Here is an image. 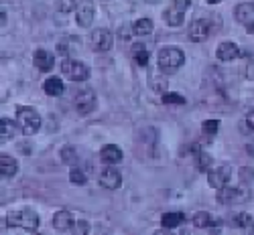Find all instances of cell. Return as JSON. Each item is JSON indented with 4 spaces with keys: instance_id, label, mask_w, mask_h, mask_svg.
Returning a JSON list of instances; mask_svg holds the SVG:
<instances>
[{
    "instance_id": "obj_1",
    "label": "cell",
    "mask_w": 254,
    "mask_h": 235,
    "mask_svg": "<svg viewBox=\"0 0 254 235\" xmlns=\"http://www.w3.org/2000/svg\"><path fill=\"white\" fill-rule=\"evenodd\" d=\"M185 61V55L181 49H175V47H167V49H161L159 51V69L167 75L175 73Z\"/></svg>"
},
{
    "instance_id": "obj_2",
    "label": "cell",
    "mask_w": 254,
    "mask_h": 235,
    "mask_svg": "<svg viewBox=\"0 0 254 235\" xmlns=\"http://www.w3.org/2000/svg\"><path fill=\"white\" fill-rule=\"evenodd\" d=\"M16 122L20 126V132L25 136H33L41 130V116L33 108H18L16 110Z\"/></svg>"
},
{
    "instance_id": "obj_3",
    "label": "cell",
    "mask_w": 254,
    "mask_h": 235,
    "mask_svg": "<svg viewBox=\"0 0 254 235\" xmlns=\"http://www.w3.org/2000/svg\"><path fill=\"white\" fill-rule=\"evenodd\" d=\"M6 223L12 225V227H23V229H29V231H35L39 229V215L33 211V209H23V211H12L6 215Z\"/></svg>"
},
{
    "instance_id": "obj_4",
    "label": "cell",
    "mask_w": 254,
    "mask_h": 235,
    "mask_svg": "<svg viewBox=\"0 0 254 235\" xmlns=\"http://www.w3.org/2000/svg\"><path fill=\"white\" fill-rule=\"evenodd\" d=\"M252 199V193L248 188L242 187H222L218 188V201L222 205H240V203H248Z\"/></svg>"
},
{
    "instance_id": "obj_5",
    "label": "cell",
    "mask_w": 254,
    "mask_h": 235,
    "mask_svg": "<svg viewBox=\"0 0 254 235\" xmlns=\"http://www.w3.org/2000/svg\"><path fill=\"white\" fill-rule=\"evenodd\" d=\"M61 71L71 81H86L90 77V67L83 65L81 61H75V59H65L61 63Z\"/></svg>"
},
{
    "instance_id": "obj_6",
    "label": "cell",
    "mask_w": 254,
    "mask_h": 235,
    "mask_svg": "<svg viewBox=\"0 0 254 235\" xmlns=\"http://www.w3.org/2000/svg\"><path fill=\"white\" fill-rule=\"evenodd\" d=\"M189 4H191V0H173L171 6H169L163 14L165 23L171 25V27H179L183 23V16H185V10L189 8Z\"/></svg>"
},
{
    "instance_id": "obj_7",
    "label": "cell",
    "mask_w": 254,
    "mask_h": 235,
    "mask_svg": "<svg viewBox=\"0 0 254 235\" xmlns=\"http://www.w3.org/2000/svg\"><path fill=\"white\" fill-rule=\"evenodd\" d=\"M232 179V168L230 166H216V168H209L207 170V183L209 187H214L216 190L226 187Z\"/></svg>"
},
{
    "instance_id": "obj_8",
    "label": "cell",
    "mask_w": 254,
    "mask_h": 235,
    "mask_svg": "<svg viewBox=\"0 0 254 235\" xmlns=\"http://www.w3.org/2000/svg\"><path fill=\"white\" fill-rule=\"evenodd\" d=\"M90 45L94 51H108L112 47V33L108 29H96L90 37Z\"/></svg>"
},
{
    "instance_id": "obj_9",
    "label": "cell",
    "mask_w": 254,
    "mask_h": 235,
    "mask_svg": "<svg viewBox=\"0 0 254 235\" xmlns=\"http://www.w3.org/2000/svg\"><path fill=\"white\" fill-rule=\"evenodd\" d=\"M96 95L94 92H77L75 99H73V105H75V110L79 114H90L96 110Z\"/></svg>"
},
{
    "instance_id": "obj_10",
    "label": "cell",
    "mask_w": 254,
    "mask_h": 235,
    "mask_svg": "<svg viewBox=\"0 0 254 235\" xmlns=\"http://www.w3.org/2000/svg\"><path fill=\"white\" fill-rule=\"evenodd\" d=\"M94 2L92 0H81L79 6H77V12H75V18H77V25L79 27H90L94 23Z\"/></svg>"
},
{
    "instance_id": "obj_11",
    "label": "cell",
    "mask_w": 254,
    "mask_h": 235,
    "mask_svg": "<svg viewBox=\"0 0 254 235\" xmlns=\"http://www.w3.org/2000/svg\"><path fill=\"white\" fill-rule=\"evenodd\" d=\"M209 33H211V27L205 18H197L189 25V39L195 41V43H203L209 37Z\"/></svg>"
},
{
    "instance_id": "obj_12",
    "label": "cell",
    "mask_w": 254,
    "mask_h": 235,
    "mask_svg": "<svg viewBox=\"0 0 254 235\" xmlns=\"http://www.w3.org/2000/svg\"><path fill=\"white\" fill-rule=\"evenodd\" d=\"M100 185L104 188H108V190H116L120 185H122V175L118 173L116 168H112V164L108 168H104L102 170V175H100Z\"/></svg>"
},
{
    "instance_id": "obj_13",
    "label": "cell",
    "mask_w": 254,
    "mask_h": 235,
    "mask_svg": "<svg viewBox=\"0 0 254 235\" xmlns=\"http://www.w3.org/2000/svg\"><path fill=\"white\" fill-rule=\"evenodd\" d=\"M218 59L220 61H226V63H230V61H236L238 57H240V47L236 45V43H232V41H226V43H222V45L218 47Z\"/></svg>"
},
{
    "instance_id": "obj_14",
    "label": "cell",
    "mask_w": 254,
    "mask_h": 235,
    "mask_svg": "<svg viewBox=\"0 0 254 235\" xmlns=\"http://www.w3.org/2000/svg\"><path fill=\"white\" fill-rule=\"evenodd\" d=\"M53 227L59 231H69L75 227V219L69 211H57L53 215Z\"/></svg>"
},
{
    "instance_id": "obj_15",
    "label": "cell",
    "mask_w": 254,
    "mask_h": 235,
    "mask_svg": "<svg viewBox=\"0 0 254 235\" xmlns=\"http://www.w3.org/2000/svg\"><path fill=\"white\" fill-rule=\"evenodd\" d=\"M234 16H236L238 23H242L244 27L250 25V23H254V4H252V2H242V4H238V6L234 8Z\"/></svg>"
},
{
    "instance_id": "obj_16",
    "label": "cell",
    "mask_w": 254,
    "mask_h": 235,
    "mask_svg": "<svg viewBox=\"0 0 254 235\" xmlns=\"http://www.w3.org/2000/svg\"><path fill=\"white\" fill-rule=\"evenodd\" d=\"M100 156H102V160L106 162V164H118V162H122V150L116 146V144H106L102 150H100Z\"/></svg>"
},
{
    "instance_id": "obj_17",
    "label": "cell",
    "mask_w": 254,
    "mask_h": 235,
    "mask_svg": "<svg viewBox=\"0 0 254 235\" xmlns=\"http://www.w3.org/2000/svg\"><path fill=\"white\" fill-rule=\"evenodd\" d=\"M33 61H35V65H37L39 71H51L53 69V55L49 51H45V49L35 51Z\"/></svg>"
},
{
    "instance_id": "obj_18",
    "label": "cell",
    "mask_w": 254,
    "mask_h": 235,
    "mask_svg": "<svg viewBox=\"0 0 254 235\" xmlns=\"http://www.w3.org/2000/svg\"><path fill=\"white\" fill-rule=\"evenodd\" d=\"M16 170H18V162L12 156H8V154L0 156V175L4 179H12L16 175Z\"/></svg>"
},
{
    "instance_id": "obj_19",
    "label": "cell",
    "mask_w": 254,
    "mask_h": 235,
    "mask_svg": "<svg viewBox=\"0 0 254 235\" xmlns=\"http://www.w3.org/2000/svg\"><path fill=\"white\" fill-rule=\"evenodd\" d=\"M16 132H18V122H12L10 118L0 120V140H2V142L14 138Z\"/></svg>"
},
{
    "instance_id": "obj_20",
    "label": "cell",
    "mask_w": 254,
    "mask_h": 235,
    "mask_svg": "<svg viewBox=\"0 0 254 235\" xmlns=\"http://www.w3.org/2000/svg\"><path fill=\"white\" fill-rule=\"evenodd\" d=\"M161 223L165 229H173V227H179L181 223H185V215L181 211H171V213H165L161 217Z\"/></svg>"
},
{
    "instance_id": "obj_21",
    "label": "cell",
    "mask_w": 254,
    "mask_h": 235,
    "mask_svg": "<svg viewBox=\"0 0 254 235\" xmlns=\"http://www.w3.org/2000/svg\"><path fill=\"white\" fill-rule=\"evenodd\" d=\"M43 90H45V94H47V95L57 97V95H61V94H63V90H65V85H63V81H61L59 77H49V79L43 83Z\"/></svg>"
},
{
    "instance_id": "obj_22",
    "label": "cell",
    "mask_w": 254,
    "mask_h": 235,
    "mask_svg": "<svg viewBox=\"0 0 254 235\" xmlns=\"http://www.w3.org/2000/svg\"><path fill=\"white\" fill-rule=\"evenodd\" d=\"M132 31H134V35H140V37L151 35V31H153V20H151V18H140V20H136L134 27H132Z\"/></svg>"
},
{
    "instance_id": "obj_23",
    "label": "cell",
    "mask_w": 254,
    "mask_h": 235,
    "mask_svg": "<svg viewBox=\"0 0 254 235\" xmlns=\"http://www.w3.org/2000/svg\"><path fill=\"white\" fill-rule=\"evenodd\" d=\"M240 132H242V134H254V110H250V112L240 120Z\"/></svg>"
},
{
    "instance_id": "obj_24",
    "label": "cell",
    "mask_w": 254,
    "mask_h": 235,
    "mask_svg": "<svg viewBox=\"0 0 254 235\" xmlns=\"http://www.w3.org/2000/svg\"><path fill=\"white\" fill-rule=\"evenodd\" d=\"M151 90H153L155 94H167V90H169V81H167V77L155 75V77L151 79Z\"/></svg>"
},
{
    "instance_id": "obj_25",
    "label": "cell",
    "mask_w": 254,
    "mask_h": 235,
    "mask_svg": "<svg viewBox=\"0 0 254 235\" xmlns=\"http://www.w3.org/2000/svg\"><path fill=\"white\" fill-rule=\"evenodd\" d=\"M149 59H151V53H149V49H146V47H142L140 45V43H138V45L134 47V61L138 63V65H146V63H149Z\"/></svg>"
},
{
    "instance_id": "obj_26",
    "label": "cell",
    "mask_w": 254,
    "mask_h": 235,
    "mask_svg": "<svg viewBox=\"0 0 254 235\" xmlns=\"http://www.w3.org/2000/svg\"><path fill=\"white\" fill-rule=\"evenodd\" d=\"M61 160L63 164H75L77 162V152H75V148L73 146H65L61 150Z\"/></svg>"
},
{
    "instance_id": "obj_27",
    "label": "cell",
    "mask_w": 254,
    "mask_h": 235,
    "mask_svg": "<svg viewBox=\"0 0 254 235\" xmlns=\"http://www.w3.org/2000/svg\"><path fill=\"white\" fill-rule=\"evenodd\" d=\"M191 221H193V225H195V227H209L214 219L209 217V213L199 211V213H195V215H193V219H191Z\"/></svg>"
},
{
    "instance_id": "obj_28",
    "label": "cell",
    "mask_w": 254,
    "mask_h": 235,
    "mask_svg": "<svg viewBox=\"0 0 254 235\" xmlns=\"http://www.w3.org/2000/svg\"><path fill=\"white\" fill-rule=\"evenodd\" d=\"M201 130L205 136H216L218 130H220V122L218 120H205L203 126H201Z\"/></svg>"
},
{
    "instance_id": "obj_29",
    "label": "cell",
    "mask_w": 254,
    "mask_h": 235,
    "mask_svg": "<svg viewBox=\"0 0 254 235\" xmlns=\"http://www.w3.org/2000/svg\"><path fill=\"white\" fill-rule=\"evenodd\" d=\"M234 221H236V225L242 227V229H248V227H252V223H254V219H252L250 213H238V215L234 217Z\"/></svg>"
},
{
    "instance_id": "obj_30",
    "label": "cell",
    "mask_w": 254,
    "mask_h": 235,
    "mask_svg": "<svg viewBox=\"0 0 254 235\" xmlns=\"http://www.w3.org/2000/svg\"><path fill=\"white\" fill-rule=\"evenodd\" d=\"M77 8V2L75 0H57V10L67 14V12H73Z\"/></svg>"
},
{
    "instance_id": "obj_31",
    "label": "cell",
    "mask_w": 254,
    "mask_h": 235,
    "mask_svg": "<svg viewBox=\"0 0 254 235\" xmlns=\"http://www.w3.org/2000/svg\"><path fill=\"white\" fill-rule=\"evenodd\" d=\"M209 164H211V156H209L207 152H199V154L195 156V166H197L199 170H209Z\"/></svg>"
},
{
    "instance_id": "obj_32",
    "label": "cell",
    "mask_w": 254,
    "mask_h": 235,
    "mask_svg": "<svg viewBox=\"0 0 254 235\" xmlns=\"http://www.w3.org/2000/svg\"><path fill=\"white\" fill-rule=\"evenodd\" d=\"M69 179H71V183H75V185H86V181H88L86 173H83L81 168H73L71 175H69Z\"/></svg>"
},
{
    "instance_id": "obj_33",
    "label": "cell",
    "mask_w": 254,
    "mask_h": 235,
    "mask_svg": "<svg viewBox=\"0 0 254 235\" xmlns=\"http://www.w3.org/2000/svg\"><path fill=\"white\" fill-rule=\"evenodd\" d=\"M252 181H254V168L242 166V168H240V183H242V185H248V183H252Z\"/></svg>"
},
{
    "instance_id": "obj_34",
    "label": "cell",
    "mask_w": 254,
    "mask_h": 235,
    "mask_svg": "<svg viewBox=\"0 0 254 235\" xmlns=\"http://www.w3.org/2000/svg\"><path fill=\"white\" fill-rule=\"evenodd\" d=\"M163 103H185V97L179 94H163Z\"/></svg>"
},
{
    "instance_id": "obj_35",
    "label": "cell",
    "mask_w": 254,
    "mask_h": 235,
    "mask_svg": "<svg viewBox=\"0 0 254 235\" xmlns=\"http://www.w3.org/2000/svg\"><path fill=\"white\" fill-rule=\"evenodd\" d=\"M77 231H79V233H88V231H90V225H88L86 221H77Z\"/></svg>"
},
{
    "instance_id": "obj_36",
    "label": "cell",
    "mask_w": 254,
    "mask_h": 235,
    "mask_svg": "<svg viewBox=\"0 0 254 235\" xmlns=\"http://www.w3.org/2000/svg\"><path fill=\"white\" fill-rule=\"evenodd\" d=\"M246 31H248V33H252V35H254V23H250V25H246Z\"/></svg>"
},
{
    "instance_id": "obj_37",
    "label": "cell",
    "mask_w": 254,
    "mask_h": 235,
    "mask_svg": "<svg viewBox=\"0 0 254 235\" xmlns=\"http://www.w3.org/2000/svg\"><path fill=\"white\" fill-rule=\"evenodd\" d=\"M207 4H218V2H222V0H205Z\"/></svg>"
},
{
    "instance_id": "obj_38",
    "label": "cell",
    "mask_w": 254,
    "mask_h": 235,
    "mask_svg": "<svg viewBox=\"0 0 254 235\" xmlns=\"http://www.w3.org/2000/svg\"><path fill=\"white\" fill-rule=\"evenodd\" d=\"M250 229H252V233H254V223H252V227H250Z\"/></svg>"
}]
</instances>
